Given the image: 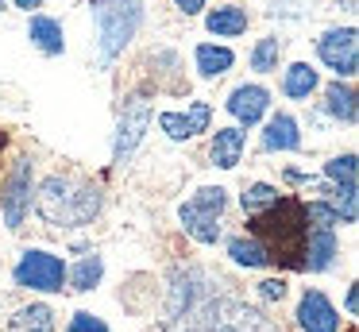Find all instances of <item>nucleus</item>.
Wrapping results in <instances>:
<instances>
[{
    "label": "nucleus",
    "mask_w": 359,
    "mask_h": 332,
    "mask_svg": "<svg viewBox=\"0 0 359 332\" xmlns=\"http://www.w3.org/2000/svg\"><path fill=\"white\" fill-rule=\"evenodd\" d=\"M336 232L328 228H313L305 239V270H328L336 263Z\"/></svg>",
    "instance_id": "14"
},
{
    "label": "nucleus",
    "mask_w": 359,
    "mask_h": 332,
    "mask_svg": "<svg viewBox=\"0 0 359 332\" xmlns=\"http://www.w3.org/2000/svg\"><path fill=\"white\" fill-rule=\"evenodd\" d=\"M43 0H16V8H24V12H32V8H39Z\"/></svg>",
    "instance_id": "33"
},
{
    "label": "nucleus",
    "mask_w": 359,
    "mask_h": 332,
    "mask_svg": "<svg viewBox=\"0 0 359 332\" xmlns=\"http://www.w3.org/2000/svg\"><path fill=\"white\" fill-rule=\"evenodd\" d=\"M16 282L27 290L58 293L66 286V263L50 251H24V259L16 263Z\"/></svg>",
    "instance_id": "7"
},
{
    "label": "nucleus",
    "mask_w": 359,
    "mask_h": 332,
    "mask_svg": "<svg viewBox=\"0 0 359 332\" xmlns=\"http://www.w3.org/2000/svg\"><path fill=\"white\" fill-rule=\"evenodd\" d=\"M317 85H320L317 69L305 66V62H294V66L286 69V77H282V93H286L290 100H305Z\"/></svg>",
    "instance_id": "18"
},
{
    "label": "nucleus",
    "mask_w": 359,
    "mask_h": 332,
    "mask_svg": "<svg viewBox=\"0 0 359 332\" xmlns=\"http://www.w3.org/2000/svg\"><path fill=\"white\" fill-rule=\"evenodd\" d=\"M355 309H359V290L351 286V290H348V313H355Z\"/></svg>",
    "instance_id": "32"
},
{
    "label": "nucleus",
    "mask_w": 359,
    "mask_h": 332,
    "mask_svg": "<svg viewBox=\"0 0 359 332\" xmlns=\"http://www.w3.org/2000/svg\"><path fill=\"white\" fill-rule=\"evenodd\" d=\"M32 182H35V170H32V159H16L12 170L4 174V185H0V208H4V224L8 228H20L32 208Z\"/></svg>",
    "instance_id": "6"
},
{
    "label": "nucleus",
    "mask_w": 359,
    "mask_h": 332,
    "mask_svg": "<svg viewBox=\"0 0 359 332\" xmlns=\"http://www.w3.org/2000/svg\"><path fill=\"white\" fill-rule=\"evenodd\" d=\"M325 174L336 185H355V154H340V159L325 162Z\"/></svg>",
    "instance_id": "27"
},
{
    "label": "nucleus",
    "mask_w": 359,
    "mask_h": 332,
    "mask_svg": "<svg viewBox=\"0 0 359 332\" xmlns=\"http://www.w3.org/2000/svg\"><path fill=\"white\" fill-rule=\"evenodd\" d=\"M325 108L336 116V120H344V124H355V89L351 85H340V81H332L325 89Z\"/></svg>",
    "instance_id": "20"
},
{
    "label": "nucleus",
    "mask_w": 359,
    "mask_h": 332,
    "mask_svg": "<svg viewBox=\"0 0 359 332\" xmlns=\"http://www.w3.org/2000/svg\"><path fill=\"white\" fill-rule=\"evenodd\" d=\"M224 201H228V197H224V190H220V185H205V190H197L194 197H189L186 205L178 208L182 228H186L189 236L197 239V244H217Z\"/></svg>",
    "instance_id": "4"
},
{
    "label": "nucleus",
    "mask_w": 359,
    "mask_h": 332,
    "mask_svg": "<svg viewBox=\"0 0 359 332\" xmlns=\"http://www.w3.org/2000/svg\"><path fill=\"white\" fill-rule=\"evenodd\" d=\"M35 208L47 224L58 228H78L101 213V190L93 182H81L70 174H50L35 190Z\"/></svg>",
    "instance_id": "2"
},
{
    "label": "nucleus",
    "mask_w": 359,
    "mask_h": 332,
    "mask_svg": "<svg viewBox=\"0 0 359 332\" xmlns=\"http://www.w3.org/2000/svg\"><path fill=\"white\" fill-rule=\"evenodd\" d=\"M4 147H8V135H4V131H0V154H4Z\"/></svg>",
    "instance_id": "34"
},
{
    "label": "nucleus",
    "mask_w": 359,
    "mask_h": 332,
    "mask_svg": "<svg viewBox=\"0 0 359 332\" xmlns=\"http://www.w3.org/2000/svg\"><path fill=\"white\" fill-rule=\"evenodd\" d=\"M178 4V12H186V15H197L205 8V0H174Z\"/></svg>",
    "instance_id": "31"
},
{
    "label": "nucleus",
    "mask_w": 359,
    "mask_h": 332,
    "mask_svg": "<svg viewBox=\"0 0 359 332\" xmlns=\"http://www.w3.org/2000/svg\"><path fill=\"white\" fill-rule=\"evenodd\" d=\"M209 154H212V162H217L220 170H232L236 162H240V154H243V128H217Z\"/></svg>",
    "instance_id": "15"
},
{
    "label": "nucleus",
    "mask_w": 359,
    "mask_h": 332,
    "mask_svg": "<svg viewBox=\"0 0 359 332\" xmlns=\"http://www.w3.org/2000/svg\"><path fill=\"white\" fill-rule=\"evenodd\" d=\"M147 124H151V105L143 97H132L124 105V112H120V128H116V162L124 166L128 159H132V151L140 147V139H143V131H147Z\"/></svg>",
    "instance_id": "9"
},
{
    "label": "nucleus",
    "mask_w": 359,
    "mask_h": 332,
    "mask_svg": "<svg viewBox=\"0 0 359 332\" xmlns=\"http://www.w3.org/2000/svg\"><path fill=\"white\" fill-rule=\"evenodd\" d=\"M101 274H104L101 255H86L74 270H66V282H70V290H93L101 282Z\"/></svg>",
    "instance_id": "22"
},
{
    "label": "nucleus",
    "mask_w": 359,
    "mask_h": 332,
    "mask_svg": "<svg viewBox=\"0 0 359 332\" xmlns=\"http://www.w3.org/2000/svg\"><path fill=\"white\" fill-rule=\"evenodd\" d=\"M209 120H212V108L205 100H194L186 112H163L158 124L170 139H194L197 131H209Z\"/></svg>",
    "instance_id": "11"
},
{
    "label": "nucleus",
    "mask_w": 359,
    "mask_h": 332,
    "mask_svg": "<svg viewBox=\"0 0 359 332\" xmlns=\"http://www.w3.org/2000/svg\"><path fill=\"white\" fill-rule=\"evenodd\" d=\"M263 147L266 151H297L302 147V131H297V120L286 112L271 116L266 120V131H263Z\"/></svg>",
    "instance_id": "13"
},
{
    "label": "nucleus",
    "mask_w": 359,
    "mask_h": 332,
    "mask_svg": "<svg viewBox=\"0 0 359 332\" xmlns=\"http://www.w3.org/2000/svg\"><path fill=\"white\" fill-rule=\"evenodd\" d=\"M305 224H317V228H328V232H332L340 220H336L332 205H325V201H309V205H305Z\"/></svg>",
    "instance_id": "28"
},
{
    "label": "nucleus",
    "mask_w": 359,
    "mask_h": 332,
    "mask_svg": "<svg viewBox=\"0 0 359 332\" xmlns=\"http://www.w3.org/2000/svg\"><path fill=\"white\" fill-rule=\"evenodd\" d=\"M228 255H232V263H240V267H266V263H271L263 247L248 236H236L232 244H228Z\"/></svg>",
    "instance_id": "23"
},
{
    "label": "nucleus",
    "mask_w": 359,
    "mask_h": 332,
    "mask_svg": "<svg viewBox=\"0 0 359 332\" xmlns=\"http://www.w3.org/2000/svg\"><path fill=\"white\" fill-rule=\"evenodd\" d=\"M205 321H209V332H278L271 317H263L259 309L243 305L236 298L205 301Z\"/></svg>",
    "instance_id": "5"
},
{
    "label": "nucleus",
    "mask_w": 359,
    "mask_h": 332,
    "mask_svg": "<svg viewBox=\"0 0 359 332\" xmlns=\"http://www.w3.org/2000/svg\"><path fill=\"white\" fill-rule=\"evenodd\" d=\"M8 332H55V313L50 305H24L8 321Z\"/></svg>",
    "instance_id": "19"
},
{
    "label": "nucleus",
    "mask_w": 359,
    "mask_h": 332,
    "mask_svg": "<svg viewBox=\"0 0 359 332\" xmlns=\"http://www.w3.org/2000/svg\"><path fill=\"white\" fill-rule=\"evenodd\" d=\"M93 15H97V31H101V54L104 62H112L140 31L143 4L140 0H93Z\"/></svg>",
    "instance_id": "3"
},
{
    "label": "nucleus",
    "mask_w": 359,
    "mask_h": 332,
    "mask_svg": "<svg viewBox=\"0 0 359 332\" xmlns=\"http://www.w3.org/2000/svg\"><path fill=\"white\" fill-rule=\"evenodd\" d=\"M297 324L305 332H340V313L320 290H305L297 301Z\"/></svg>",
    "instance_id": "10"
},
{
    "label": "nucleus",
    "mask_w": 359,
    "mask_h": 332,
    "mask_svg": "<svg viewBox=\"0 0 359 332\" xmlns=\"http://www.w3.org/2000/svg\"><path fill=\"white\" fill-rule=\"evenodd\" d=\"M355 205H359L355 185H336V193H332V213H336V220L355 224Z\"/></svg>",
    "instance_id": "26"
},
{
    "label": "nucleus",
    "mask_w": 359,
    "mask_h": 332,
    "mask_svg": "<svg viewBox=\"0 0 359 332\" xmlns=\"http://www.w3.org/2000/svg\"><path fill=\"white\" fill-rule=\"evenodd\" d=\"M274 201H278V190H274V185H266V182H255V185H248V190H243V213L259 216L263 208H271Z\"/></svg>",
    "instance_id": "25"
},
{
    "label": "nucleus",
    "mask_w": 359,
    "mask_h": 332,
    "mask_svg": "<svg viewBox=\"0 0 359 332\" xmlns=\"http://www.w3.org/2000/svg\"><path fill=\"white\" fill-rule=\"evenodd\" d=\"M259 293H263L266 301H282L286 298V282H282V278H266V282H259Z\"/></svg>",
    "instance_id": "30"
},
{
    "label": "nucleus",
    "mask_w": 359,
    "mask_h": 332,
    "mask_svg": "<svg viewBox=\"0 0 359 332\" xmlns=\"http://www.w3.org/2000/svg\"><path fill=\"white\" fill-rule=\"evenodd\" d=\"M317 54L328 69L340 77H355L359 74V35L355 27H340V31H325L317 39Z\"/></svg>",
    "instance_id": "8"
},
{
    "label": "nucleus",
    "mask_w": 359,
    "mask_h": 332,
    "mask_svg": "<svg viewBox=\"0 0 359 332\" xmlns=\"http://www.w3.org/2000/svg\"><path fill=\"white\" fill-rule=\"evenodd\" d=\"M32 43L39 46L43 54H62L66 51V39H62V27H58L50 15H32V27H27Z\"/></svg>",
    "instance_id": "17"
},
{
    "label": "nucleus",
    "mask_w": 359,
    "mask_h": 332,
    "mask_svg": "<svg viewBox=\"0 0 359 332\" xmlns=\"http://www.w3.org/2000/svg\"><path fill=\"white\" fill-rule=\"evenodd\" d=\"M266 105H271V93H266L263 85H236L232 97H228V112L240 124H259L266 112Z\"/></svg>",
    "instance_id": "12"
},
{
    "label": "nucleus",
    "mask_w": 359,
    "mask_h": 332,
    "mask_svg": "<svg viewBox=\"0 0 359 332\" xmlns=\"http://www.w3.org/2000/svg\"><path fill=\"white\" fill-rule=\"evenodd\" d=\"M66 332H109V324H104L101 317H93V313H78Z\"/></svg>",
    "instance_id": "29"
},
{
    "label": "nucleus",
    "mask_w": 359,
    "mask_h": 332,
    "mask_svg": "<svg viewBox=\"0 0 359 332\" xmlns=\"http://www.w3.org/2000/svg\"><path fill=\"white\" fill-rule=\"evenodd\" d=\"M236 62V54L228 51V46H212V43H201L197 46V69H201V77H220L228 74Z\"/></svg>",
    "instance_id": "21"
},
{
    "label": "nucleus",
    "mask_w": 359,
    "mask_h": 332,
    "mask_svg": "<svg viewBox=\"0 0 359 332\" xmlns=\"http://www.w3.org/2000/svg\"><path fill=\"white\" fill-rule=\"evenodd\" d=\"M344 8H348V12H355V0H340Z\"/></svg>",
    "instance_id": "35"
},
{
    "label": "nucleus",
    "mask_w": 359,
    "mask_h": 332,
    "mask_svg": "<svg viewBox=\"0 0 359 332\" xmlns=\"http://www.w3.org/2000/svg\"><path fill=\"white\" fill-rule=\"evenodd\" d=\"M274 4H278V0H274Z\"/></svg>",
    "instance_id": "36"
},
{
    "label": "nucleus",
    "mask_w": 359,
    "mask_h": 332,
    "mask_svg": "<svg viewBox=\"0 0 359 332\" xmlns=\"http://www.w3.org/2000/svg\"><path fill=\"white\" fill-rule=\"evenodd\" d=\"M278 54H282V43L274 35L259 39L255 51H251V69H259V74H271V69H278Z\"/></svg>",
    "instance_id": "24"
},
{
    "label": "nucleus",
    "mask_w": 359,
    "mask_h": 332,
    "mask_svg": "<svg viewBox=\"0 0 359 332\" xmlns=\"http://www.w3.org/2000/svg\"><path fill=\"white\" fill-rule=\"evenodd\" d=\"M205 27H209L217 39H236V35H243V31H248V12H243V8H236V4L212 8L209 20H205Z\"/></svg>",
    "instance_id": "16"
},
{
    "label": "nucleus",
    "mask_w": 359,
    "mask_h": 332,
    "mask_svg": "<svg viewBox=\"0 0 359 332\" xmlns=\"http://www.w3.org/2000/svg\"><path fill=\"white\" fill-rule=\"evenodd\" d=\"M248 228H251V239L263 247L271 263H278L286 270H305V239H309L305 201L278 197L271 208L251 216Z\"/></svg>",
    "instance_id": "1"
}]
</instances>
